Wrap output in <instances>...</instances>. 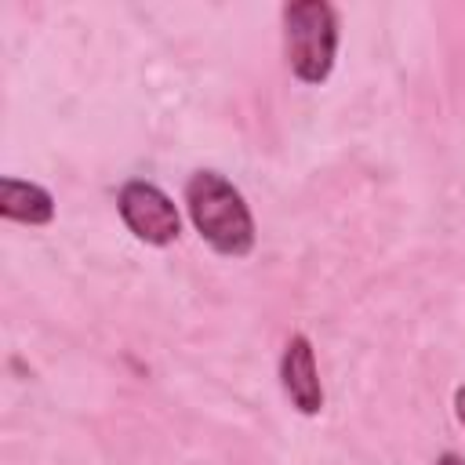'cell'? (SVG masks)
I'll return each mask as SVG.
<instances>
[{
    "mask_svg": "<svg viewBox=\"0 0 465 465\" xmlns=\"http://www.w3.org/2000/svg\"><path fill=\"white\" fill-rule=\"evenodd\" d=\"M283 58L302 84H323L338 58V11L327 0L283 4Z\"/></svg>",
    "mask_w": 465,
    "mask_h": 465,
    "instance_id": "7a4b0ae2",
    "label": "cell"
},
{
    "mask_svg": "<svg viewBox=\"0 0 465 465\" xmlns=\"http://www.w3.org/2000/svg\"><path fill=\"white\" fill-rule=\"evenodd\" d=\"M0 218L18 225H47L54 218V196L25 178L4 174L0 178Z\"/></svg>",
    "mask_w": 465,
    "mask_h": 465,
    "instance_id": "5b68a950",
    "label": "cell"
},
{
    "mask_svg": "<svg viewBox=\"0 0 465 465\" xmlns=\"http://www.w3.org/2000/svg\"><path fill=\"white\" fill-rule=\"evenodd\" d=\"M185 207L211 251L225 258H247L254 251V214L225 174L193 171L185 182Z\"/></svg>",
    "mask_w": 465,
    "mask_h": 465,
    "instance_id": "6da1fadb",
    "label": "cell"
},
{
    "mask_svg": "<svg viewBox=\"0 0 465 465\" xmlns=\"http://www.w3.org/2000/svg\"><path fill=\"white\" fill-rule=\"evenodd\" d=\"M436 465H465V458H458V454H440Z\"/></svg>",
    "mask_w": 465,
    "mask_h": 465,
    "instance_id": "52a82bcc",
    "label": "cell"
},
{
    "mask_svg": "<svg viewBox=\"0 0 465 465\" xmlns=\"http://www.w3.org/2000/svg\"><path fill=\"white\" fill-rule=\"evenodd\" d=\"M116 211H120L124 225L134 232V240H142L149 247H167L182 232V218H178L174 200L145 178H131L120 185Z\"/></svg>",
    "mask_w": 465,
    "mask_h": 465,
    "instance_id": "3957f363",
    "label": "cell"
},
{
    "mask_svg": "<svg viewBox=\"0 0 465 465\" xmlns=\"http://www.w3.org/2000/svg\"><path fill=\"white\" fill-rule=\"evenodd\" d=\"M280 385L298 414H320L323 411V385L316 371V349L305 334H291L280 356Z\"/></svg>",
    "mask_w": 465,
    "mask_h": 465,
    "instance_id": "277c9868",
    "label": "cell"
},
{
    "mask_svg": "<svg viewBox=\"0 0 465 465\" xmlns=\"http://www.w3.org/2000/svg\"><path fill=\"white\" fill-rule=\"evenodd\" d=\"M454 414H458V421H461V429H465V385L454 389Z\"/></svg>",
    "mask_w": 465,
    "mask_h": 465,
    "instance_id": "8992f818",
    "label": "cell"
}]
</instances>
